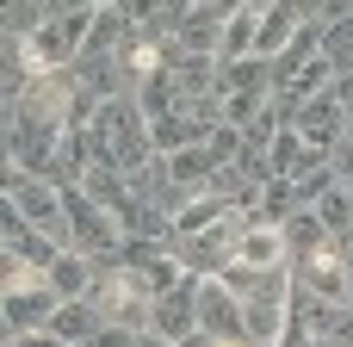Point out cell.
<instances>
[{"instance_id":"9","label":"cell","mask_w":353,"mask_h":347,"mask_svg":"<svg viewBox=\"0 0 353 347\" xmlns=\"http://www.w3.org/2000/svg\"><path fill=\"white\" fill-rule=\"evenodd\" d=\"M254 43H261V6H242V12H230V25H223V62H242V56H254Z\"/></svg>"},{"instance_id":"12","label":"cell","mask_w":353,"mask_h":347,"mask_svg":"<svg viewBox=\"0 0 353 347\" xmlns=\"http://www.w3.org/2000/svg\"><path fill=\"white\" fill-rule=\"evenodd\" d=\"M267 161H273V180H279V174L292 180V174H298V168L310 161V143H304V130H298V124H285V130L273 137V149H267Z\"/></svg>"},{"instance_id":"8","label":"cell","mask_w":353,"mask_h":347,"mask_svg":"<svg viewBox=\"0 0 353 347\" xmlns=\"http://www.w3.org/2000/svg\"><path fill=\"white\" fill-rule=\"evenodd\" d=\"M93 255H81V248H62L56 255V267H50V286H56V298H87L93 292Z\"/></svg>"},{"instance_id":"7","label":"cell","mask_w":353,"mask_h":347,"mask_svg":"<svg viewBox=\"0 0 353 347\" xmlns=\"http://www.w3.org/2000/svg\"><path fill=\"white\" fill-rule=\"evenodd\" d=\"M99 329H105V317H99L93 298H62L56 317H50V335H62V341H74V347H87Z\"/></svg>"},{"instance_id":"20","label":"cell","mask_w":353,"mask_h":347,"mask_svg":"<svg viewBox=\"0 0 353 347\" xmlns=\"http://www.w3.org/2000/svg\"><path fill=\"white\" fill-rule=\"evenodd\" d=\"M137 347H180V341H168V335H137Z\"/></svg>"},{"instance_id":"23","label":"cell","mask_w":353,"mask_h":347,"mask_svg":"<svg viewBox=\"0 0 353 347\" xmlns=\"http://www.w3.org/2000/svg\"><path fill=\"white\" fill-rule=\"evenodd\" d=\"M347 143H353V124H347Z\"/></svg>"},{"instance_id":"11","label":"cell","mask_w":353,"mask_h":347,"mask_svg":"<svg viewBox=\"0 0 353 347\" xmlns=\"http://www.w3.org/2000/svg\"><path fill=\"white\" fill-rule=\"evenodd\" d=\"M223 93H254V87H273V62L267 56H242V62H223Z\"/></svg>"},{"instance_id":"3","label":"cell","mask_w":353,"mask_h":347,"mask_svg":"<svg viewBox=\"0 0 353 347\" xmlns=\"http://www.w3.org/2000/svg\"><path fill=\"white\" fill-rule=\"evenodd\" d=\"M56 304H62V298H56V286H50V279H43V286H31V292H25V286H6V335H12V341H25L31 329H50Z\"/></svg>"},{"instance_id":"13","label":"cell","mask_w":353,"mask_h":347,"mask_svg":"<svg viewBox=\"0 0 353 347\" xmlns=\"http://www.w3.org/2000/svg\"><path fill=\"white\" fill-rule=\"evenodd\" d=\"M310 211L323 217V230H329V236H341V230H353V192L341 186V180H335V186H329V192H323V199H316Z\"/></svg>"},{"instance_id":"22","label":"cell","mask_w":353,"mask_h":347,"mask_svg":"<svg viewBox=\"0 0 353 347\" xmlns=\"http://www.w3.org/2000/svg\"><path fill=\"white\" fill-rule=\"evenodd\" d=\"M341 304H347V310H353V273H347V298H341Z\"/></svg>"},{"instance_id":"1","label":"cell","mask_w":353,"mask_h":347,"mask_svg":"<svg viewBox=\"0 0 353 347\" xmlns=\"http://www.w3.org/2000/svg\"><path fill=\"white\" fill-rule=\"evenodd\" d=\"M149 323H155V335H168V341H192V335H199V279L186 273L174 292L149 298Z\"/></svg>"},{"instance_id":"2","label":"cell","mask_w":353,"mask_h":347,"mask_svg":"<svg viewBox=\"0 0 353 347\" xmlns=\"http://www.w3.org/2000/svg\"><path fill=\"white\" fill-rule=\"evenodd\" d=\"M199 329L217 335V341H242L248 323H242V298L223 286V279H199Z\"/></svg>"},{"instance_id":"16","label":"cell","mask_w":353,"mask_h":347,"mask_svg":"<svg viewBox=\"0 0 353 347\" xmlns=\"http://www.w3.org/2000/svg\"><path fill=\"white\" fill-rule=\"evenodd\" d=\"M87 347H137V329H130V323H105Z\"/></svg>"},{"instance_id":"14","label":"cell","mask_w":353,"mask_h":347,"mask_svg":"<svg viewBox=\"0 0 353 347\" xmlns=\"http://www.w3.org/2000/svg\"><path fill=\"white\" fill-rule=\"evenodd\" d=\"M323 62H329L335 75H353V19H341V25L323 31Z\"/></svg>"},{"instance_id":"17","label":"cell","mask_w":353,"mask_h":347,"mask_svg":"<svg viewBox=\"0 0 353 347\" xmlns=\"http://www.w3.org/2000/svg\"><path fill=\"white\" fill-rule=\"evenodd\" d=\"M279 347H316V341H310V323H304V317H298V323H285Z\"/></svg>"},{"instance_id":"4","label":"cell","mask_w":353,"mask_h":347,"mask_svg":"<svg viewBox=\"0 0 353 347\" xmlns=\"http://www.w3.org/2000/svg\"><path fill=\"white\" fill-rule=\"evenodd\" d=\"M347 124H353V112L335 99V87H329V93H316V99H304V112H298L304 143H310V149H323V155H329V149L347 137Z\"/></svg>"},{"instance_id":"10","label":"cell","mask_w":353,"mask_h":347,"mask_svg":"<svg viewBox=\"0 0 353 347\" xmlns=\"http://www.w3.org/2000/svg\"><path fill=\"white\" fill-rule=\"evenodd\" d=\"M211 168H217V161H211V149H199V143L168 155V180L186 186V192H192V186H211Z\"/></svg>"},{"instance_id":"6","label":"cell","mask_w":353,"mask_h":347,"mask_svg":"<svg viewBox=\"0 0 353 347\" xmlns=\"http://www.w3.org/2000/svg\"><path fill=\"white\" fill-rule=\"evenodd\" d=\"M50 137H56V124H37V118H12V130H6V143H12V168L25 174H56V161H50Z\"/></svg>"},{"instance_id":"19","label":"cell","mask_w":353,"mask_h":347,"mask_svg":"<svg viewBox=\"0 0 353 347\" xmlns=\"http://www.w3.org/2000/svg\"><path fill=\"white\" fill-rule=\"evenodd\" d=\"M335 99H341V106L353 112V75H335Z\"/></svg>"},{"instance_id":"5","label":"cell","mask_w":353,"mask_h":347,"mask_svg":"<svg viewBox=\"0 0 353 347\" xmlns=\"http://www.w3.org/2000/svg\"><path fill=\"white\" fill-rule=\"evenodd\" d=\"M87 31H93L87 12H68V19H56V25H37V31H31V62H68V56H81Z\"/></svg>"},{"instance_id":"18","label":"cell","mask_w":353,"mask_h":347,"mask_svg":"<svg viewBox=\"0 0 353 347\" xmlns=\"http://www.w3.org/2000/svg\"><path fill=\"white\" fill-rule=\"evenodd\" d=\"M19 347H74V341H62V335H50V329H31Z\"/></svg>"},{"instance_id":"21","label":"cell","mask_w":353,"mask_h":347,"mask_svg":"<svg viewBox=\"0 0 353 347\" xmlns=\"http://www.w3.org/2000/svg\"><path fill=\"white\" fill-rule=\"evenodd\" d=\"M335 242H341V255H347V267H353V230H341Z\"/></svg>"},{"instance_id":"15","label":"cell","mask_w":353,"mask_h":347,"mask_svg":"<svg viewBox=\"0 0 353 347\" xmlns=\"http://www.w3.org/2000/svg\"><path fill=\"white\" fill-rule=\"evenodd\" d=\"M205 149H211V161H236V155H242V130H236V124H211Z\"/></svg>"}]
</instances>
